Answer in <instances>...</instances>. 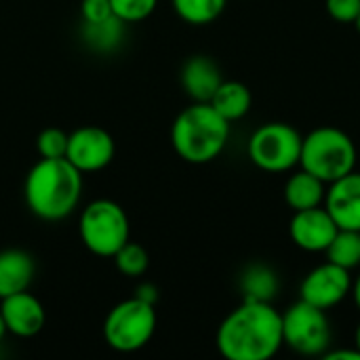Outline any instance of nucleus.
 I'll list each match as a JSON object with an SVG mask.
<instances>
[{
  "instance_id": "f257e3e1",
  "label": "nucleus",
  "mask_w": 360,
  "mask_h": 360,
  "mask_svg": "<svg viewBox=\"0 0 360 360\" xmlns=\"http://www.w3.org/2000/svg\"><path fill=\"white\" fill-rule=\"evenodd\" d=\"M217 350L228 360H268L283 346V314L270 302L243 300L219 325Z\"/></svg>"
},
{
  "instance_id": "f03ea898",
  "label": "nucleus",
  "mask_w": 360,
  "mask_h": 360,
  "mask_svg": "<svg viewBox=\"0 0 360 360\" xmlns=\"http://www.w3.org/2000/svg\"><path fill=\"white\" fill-rule=\"evenodd\" d=\"M84 175L68 158H40L23 181V198L30 213L42 221L70 217L82 198Z\"/></svg>"
},
{
  "instance_id": "7ed1b4c3",
  "label": "nucleus",
  "mask_w": 360,
  "mask_h": 360,
  "mask_svg": "<svg viewBox=\"0 0 360 360\" xmlns=\"http://www.w3.org/2000/svg\"><path fill=\"white\" fill-rule=\"evenodd\" d=\"M230 139V122L209 103L192 101L171 124V146L190 165L215 160Z\"/></svg>"
},
{
  "instance_id": "20e7f679",
  "label": "nucleus",
  "mask_w": 360,
  "mask_h": 360,
  "mask_svg": "<svg viewBox=\"0 0 360 360\" xmlns=\"http://www.w3.org/2000/svg\"><path fill=\"white\" fill-rule=\"evenodd\" d=\"M300 167L323 179L327 186L356 167V146L338 127H319L302 137Z\"/></svg>"
},
{
  "instance_id": "39448f33",
  "label": "nucleus",
  "mask_w": 360,
  "mask_h": 360,
  "mask_svg": "<svg viewBox=\"0 0 360 360\" xmlns=\"http://www.w3.org/2000/svg\"><path fill=\"white\" fill-rule=\"evenodd\" d=\"M82 245L97 257L112 259L120 247L131 240V224L127 211L110 198L89 202L78 219Z\"/></svg>"
},
{
  "instance_id": "423d86ee",
  "label": "nucleus",
  "mask_w": 360,
  "mask_h": 360,
  "mask_svg": "<svg viewBox=\"0 0 360 360\" xmlns=\"http://www.w3.org/2000/svg\"><path fill=\"white\" fill-rule=\"evenodd\" d=\"M156 325V306L133 295L108 312L103 321V340L112 350L131 354L152 342Z\"/></svg>"
},
{
  "instance_id": "0eeeda50",
  "label": "nucleus",
  "mask_w": 360,
  "mask_h": 360,
  "mask_svg": "<svg viewBox=\"0 0 360 360\" xmlns=\"http://www.w3.org/2000/svg\"><path fill=\"white\" fill-rule=\"evenodd\" d=\"M333 340L327 310L304 300L283 312V344L304 356H323Z\"/></svg>"
},
{
  "instance_id": "6e6552de",
  "label": "nucleus",
  "mask_w": 360,
  "mask_h": 360,
  "mask_svg": "<svg viewBox=\"0 0 360 360\" xmlns=\"http://www.w3.org/2000/svg\"><path fill=\"white\" fill-rule=\"evenodd\" d=\"M247 152L251 162L262 171H291L295 165H300L302 135L287 122H268L249 137Z\"/></svg>"
},
{
  "instance_id": "1a4fd4ad",
  "label": "nucleus",
  "mask_w": 360,
  "mask_h": 360,
  "mask_svg": "<svg viewBox=\"0 0 360 360\" xmlns=\"http://www.w3.org/2000/svg\"><path fill=\"white\" fill-rule=\"evenodd\" d=\"M116 156V141L114 137L95 124L80 127L70 133L68 137V152L65 158L84 175L103 171Z\"/></svg>"
},
{
  "instance_id": "9d476101",
  "label": "nucleus",
  "mask_w": 360,
  "mask_h": 360,
  "mask_svg": "<svg viewBox=\"0 0 360 360\" xmlns=\"http://www.w3.org/2000/svg\"><path fill=\"white\" fill-rule=\"evenodd\" d=\"M352 289V278H350V270L335 266L331 262L314 268L312 272L306 274V278L302 281L300 293L304 302L329 310L333 306H338Z\"/></svg>"
},
{
  "instance_id": "9b49d317",
  "label": "nucleus",
  "mask_w": 360,
  "mask_h": 360,
  "mask_svg": "<svg viewBox=\"0 0 360 360\" xmlns=\"http://www.w3.org/2000/svg\"><path fill=\"white\" fill-rule=\"evenodd\" d=\"M0 316L4 321L6 333L30 340L36 338L46 325V312L40 300L27 291L13 293L0 300Z\"/></svg>"
},
{
  "instance_id": "f8f14e48",
  "label": "nucleus",
  "mask_w": 360,
  "mask_h": 360,
  "mask_svg": "<svg viewBox=\"0 0 360 360\" xmlns=\"http://www.w3.org/2000/svg\"><path fill=\"white\" fill-rule=\"evenodd\" d=\"M338 224L329 215L325 207H312L304 211H293V219L289 224L291 240L312 253H325V249L331 245L333 236L338 234Z\"/></svg>"
},
{
  "instance_id": "ddd939ff",
  "label": "nucleus",
  "mask_w": 360,
  "mask_h": 360,
  "mask_svg": "<svg viewBox=\"0 0 360 360\" xmlns=\"http://www.w3.org/2000/svg\"><path fill=\"white\" fill-rule=\"evenodd\" d=\"M325 209L333 217L340 230L360 232V173L350 171L348 175L329 184L325 194Z\"/></svg>"
},
{
  "instance_id": "4468645a",
  "label": "nucleus",
  "mask_w": 360,
  "mask_h": 360,
  "mask_svg": "<svg viewBox=\"0 0 360 360\" xmlns=\"http://www.w3.org/2000/svg\"><path fill=\"white\" fill-rule=\"evenodd\" d=\"M181 86L192 101H211L219 84L224 82L219 65L207 55H192L179 74Z\"/></svg>"
},
{
  "instance_id": "2eb2a0df",
  "label": "nucleus",
  "mask_w": 360,
  "mask_h": 360,
  "mask_svg": "<svg viewBox=\"0 0 360 360\" xmlns=\"http://www.w3.org/2000/svg\"><path fill=\"white\" fill-rule=\"evenodd\" d=\"M36 276V259L23 249L0 251V300L27 291Z\"/></svg>"
},
{
  "instance_id": "dca6fc26",
  "label": "nucleus",
  "mask_w": 360,
  "mask_h": 360,
  "mask_svg": "<svg viewBox=\"0 0 360 360\" xmlns=\"http://www.w3.org/2000/svg\"><path fill=\"white\" fill-rule=\"evenodd\" d=\"M327 184L306 169L295 171L285 184V200L293 211H304L312 207H321L325 202Z\"/></svg>"
},
{
  "instance_id": "f3484780",
  "label": "nucleus",
  "mask_w": 360,
  "mask_h": 360,
  "mask_svg": "<svg viewBox=\"0 0 360 360\" xmlns=\"http://www.w3.org/2000/svg\"><path fill=\"white\" fill-rule=\"evenodd\" d=\"M209 103L228 122H234V120H240L243 116L249 114L253 97H251V91H249L247 84H243L238 80H224Z\"/></svg>"
},
{
  "instance_id": "a211bd4d",
  "label": "nucleus",
  "mask_w": 360,
  "mask_h": 360,
  "mask_svg": "<svg viewBox=\"0 0 360 360\" xmlns=\"http://www.w3.org/2000/svg\"><path fill=\"white\" fill-rule=\"evenodd\" d=\"M124 21L118 17H110L97 23H84L82 21V38L84 44L97 53H112L118 49V44L124 38Z\"/></svg>"
},
{
  "instance_id": "6ab92c4d",
  "label": "nucleus",
  "mask_w": 360,
  "mask_h": 360,
  "mask_svg": "<svg viewBox=\"0 0 360 360\" xmlns=\"http://www.w3.org/2000/svg\"><path fill=\"white\" fill-rule=\"evenodd\" d=\"M240 289H243L245 300L270 302L278 289V278L268 266L255 264V266H249L245 274L240 276Z\"/></svg>"
},
{
  "instance_id": "aec40b11",
  "label": "nucleus",
  "mask_w": 360,
  "mask_h": 360,
  "mask_svg": "<svg viewBox=\"0 0 360 360\" xmlns=\"http://www.w3.org/2000/svg\"><path fill=\"white\" fill-rule=\"evenodd\" d=\"M327 262L352 270L360 266V236L356 230H338L331 245L325 249Z\"/></svg>"
},
{
  "instance_id": "412c9836",
  "label": "nucleus",
  "mask_w": 360,
  "mask_h": 360,
  "mask_svg": "<svg viewBox=\"0 0 360 360\" xmlns=\"http://www.w3.org/2000/svg\"><path fill=\"white\" fill-rule=\"evenodd\" d=\"M171 2L179 19H184L186 23L207 25L224 13L228 0H171Z\"/></svg>"
},
{
  "instance_id": "4be33fe9",
  "label": "nucleus",
  "mask_w": 360,
  "mask_h": 360,
  "mask_svg": "<svg viewBox=\"0 0 360 360\" xmlns=\"http://www.w3.org/2000/svg\"><path fill=\"white\" fill-rule=\"evenodd\" d=\"M112 259H114V266L118 268V272L127 278L143 276L148 272V266H150L148 251L139 243H133V240H129L124 247H120Z\"/></svg>"
},
{
  "instance_id": "5701e85b",
  "label": "nucleus",
  "mask_w": 360,
  "mask_h": 360,
  "mask_svg": "<svg viewBox=\"0 0 360 360\" xmlns=\"http://www.w3.org/2000/svg\"><path fill=\"white\" fill-rule=\"evenodd\" d=\"M68 137L70 133L59 127H46L44 131H40V135L36 137V150L40 158H65Z\"/></svg>"
},
{
  "instance_id": "b1692460",
  "label": "nucleus",
  "mask_w": 360,
  "mask_h": 360,
  "mask_svg": "<svg viewBox=\"0 0 360 360\" xmlns=\"http://www.w3.org/2000/svg\"><path fill=\"white\" fill-rule=\"evenodd\" d=\"M114 17H118L124 23H139L148 19L156 6L158 0H110Z\"/></svg>"
},
{
  "instance_id": "393cba45",
  "label": "nucleus",
  "mask_w": 360,
  "mask_h": 360,
  "mask_svg": "<svg viewBox=\"0 0 360 360\" xmlns=\"http://www.w3.org/2000/svg\"><path fill=\"white\" fill-rule=\"evenodd\" d=\"M327 13L340 23H354L360 15V0H327Z\"/></svg>"
},
{
  "instance_id": "a878e982",
  "label": "nucleus",
  "mask_w": 360,
  "mask_h": 360,
  "mask_svg": "<svg viewBox=\"0 0 360 360\" xmlns=\"http://www.w3.org/2000/svg\"><path fill=\"white\" fill-rule=\"evenodd\" d=\"M80 17L84 23H97L103 19L114 17L110 0H82L80 2Z\"/></svg>"
},
{
  "instance_id": "bb28decb",
  "label": "nucleus",
  "mask_w": 360,
  "mask_h": 360,
  "mask_svg": "<svg viewBox=\"0 0 360 360\" xmlns=\"http://www.w3.org/2000/svg\"><path fill=\"white\" fill-rule=\"evenodd\" d=\"M135 297H139V300H143V302L156 306V302H158V289H156L152 283H141V285H137V289H135Z\"/></svg>"
},
{
  "instance_id": "cd10ccee",
  "label": "nucleus",
  "mask_w": 360,
  "mask_h": 360,
  "mask_svg": "<svg viewBox=\"0 0 360 360\" xmlns=\"http://www.w3.org/2000/svg\"><path fill=\"white\" fill-rule=\"evenodd\" d=\"M327 360H338V359H352V360H360V352L354 348V350H327L323 354Z\"/></svg>"
},
{
  "instance_id": "c85d7f7f",
  "label": "nucleus",
  "mask_w": 360,
  "mask_h": 360,
  "mask_svg": "<svg viewBox=\"0 0 360 360\" xmlns=\"http://www.w3.org/2000/svg\"><path fill=\"white\" fill-rule=\"evenodd\" d=\"M352 295H354V304L359 306L360 310V274L356 276V281L352 283Z\"/></svg>"
},
{
  "instance_id": "c756f323",
  "label": "nucleus",
  "mask_w": 360,
  "mask_h": 360,
  "mask_svg": "<svg viewBox=\"0 0 360 360\" xmlns=\"http://www.w3.org/2000/svg\"><path fill=\"white\" fill-rule=\"evenodd\" d=\"M354 348L360 352V323L359 327H356V333H354Z\"/></svg>"
},
{
  "instance_id": "7c9ffc66",
  "label": "nucleus",
  "mask_w": 360,
  "mask_h": 360,
  "mask_svg": "<svg viewBox=\"0 0 360 360\" xmlns=\"http://www.w3.org/2000/svg\"><path fill=\"white\" fill-rule=\"evenodd\" d=\"M4 335H6V327H4V321H2V316H0V344H2V340H4Z\"/></svg>"
},
{
  "instance_id": "2f4dec72",
  "label": "nucleus",
  "mask_w": 360,
  "mask_h": 360,
  "mask_svg": "<svg viewBox=\"0 0 360 360\" xmlns=\"http://www.w3.org/2000/svg\"><path fill=\"white\" fill-rule=\"evenodd\" d=\"M354 25H356V30H359V34H360V15L356 17V21H354Z\"/></svg>"
},
{
  "instance_id": "473e14b6",
  "label": "nucleus",
  "mask_w": 360,
  "mask_h": 360,
  "mask_svg": "<svg viewBox=\"0 0 360 360\" xmlns=\"http://www.w3.org/2000/svg\"><path fill=\"white\" fill-rule=\"evenodd\" d=\"M359 236H360V232H359Z\"/></svg>"
}]
</instances>
